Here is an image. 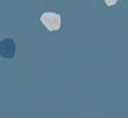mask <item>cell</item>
I'll return each mask as SVG.
<instances>
[{
  "instance_id": "7a4b0ae2",
  "label": "cell",
  "mask_w": 128,
  "mask_h": 118,
  "mask_svg": "<svg viewBox=\"0 0 128 118\" xmlns=\"http://www.w3.org/2000/svg\"><path fill=\"white\" fill-rule=\"evenodd\" d=\"M14 52H16V45L12 39H3L0 42V56L2 58L10 59L14 56Z\"/></svg>"
},
{
  "instance_id": "3957f363",
  "label": "cell",
  "mask_w": 128,
  "mask_h": 118,
  "mask_svg": "<svg viewBox=\"0 0 128 118\" xmlns=\"http://www.w3.org/2000/svg\"><path fill=\"white\" fill-rule=\"evenodd\" d=\"M104 2H105V4H106V6H114L118 0H104Z\"/></svg>"
},
{
  "instance_id": "6da1fadb",
  "label": "cell",
  "mask_w": 128,
  "mask_h": 118,
  "mask_svg": "<svg viewBox=\"0 0 128 118\" xmlns=\"http://www.w3.org/2000/svg\"><path fill=\"white\" fill-rule=\"evenodd\" d=\"M40 22L45 24V28L50 32L60 29V16L53 12H45L40 16Z\"/></svg>"
}]
</instances>
